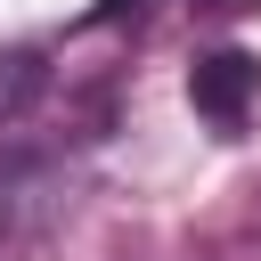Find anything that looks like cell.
<instances>
[{
	"mask_svg": "<svg viewBox=\"0 0 261 261\" xmlns=\"http://www.w3.org/2000/svg\"><path fill=\"white\" fill-rule=\"evenodd\" d=\"M114 8H130V0H114ZM188 8H212V16H228V8H253V0H188Z\"/></svg>",
	"mask_w": 261,
	"mask_h": 261,
	"instance_id": "cell-4",
	"label": "cell"
},
{
	"mask_svg": "<svg viewBox=\"0 0 261 261\" xmlns=\"http://www.w3.org/2000/svg\"><path fill=\"white\" fill-rule=\"evenodd\" d=\"M41 90H49V65H41V49H0V122H16V114H33L41 106Z\"/></svg>",
	"mask_w": 261,
	"mask_h": 261,
	"instance_id": "cell-2",
	"label": "cell"
},
{
	"mask_svg": "<svg viewBox=\"0 0 261 261\" xmlns=\"http://www.w3.org/2000/svg\"><path fill=\"white\" fill-rule=\"evenodd\" d=\"M188 106H196L220 139H237V130L253 122V106H261V57H253V49H204V57L188 65Z\"/></svg>",
	"mask_w": 261,
	"mask_h": 261,
	"instance_id": "cell-1",
	"label": "cell"
},
{
	"mask_svg": "<svg viewBox=\"0 0 261 261\" xmlns=\"http://www.w3.org/2000/svg\"><path fill=\"white\" fill-rule=\"evenodd\" d=\"M16 188H24V179H16V163H0V228L16 220Z\"/></svg>",
	"mask_w": 261,
	"mask_h": 261,
	"instance_id": "cell-3",
	"label": "cell"
}]
</instances>
